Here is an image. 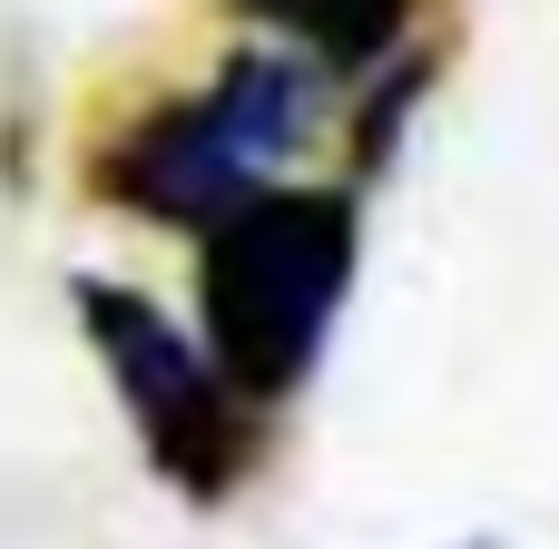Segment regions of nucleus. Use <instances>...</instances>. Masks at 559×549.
<instances>
[{
  "label": "nucleus",
  "instance_id": "nucleus-1",
  "mask_svg": "<svg viewBox=\"0 0 559 549\" xmlns=\"http://www.w3.org/2000/svg\"><path fill=\"white\" fill-rule=\"evenodd\" d=\"M334 118V88L275 49V39H236L216 49V69L197 88H167V98H138L128 118L98 128L88 147V196L128 226H157V236H216L236 206H255L265 187H285L305 167V147L324 138Z\"/></svg>",
  "mask_w": 559,
  "mask_h": 549
},
{
  "label": "nucleus",
  "instance_id": "nucleus-2",
  "mask_svg": "<svg viewBox=\"0 0 559 549\" xmlns=\"http://www.w3.org/2000/svg\"><path fill=\"white\" fill-rule=\"evenodd\" d=\"M364 275V196L344 177H285L255 206H236L216 236H197V344L216 383L246 413H285Z\"/></svg>",
  "mask_w": 559,
  "mask_h": 549
},
{
  "label": "nucleus",
  "instance_id": "nucleus-3",
  "mask_svg": "<svg viewBox=\"0 0 559 549\" xmlns=\"http://www.w3.org/2000/svg\"><path fill=\"white\" fill-rule=\"evenodd\" d=\"M69 314H79V334H88V354H98V373H108V393H118V413L138 432V462L187 511H226L265 462V413H246L216 383L206 344L147 285L69 275Z\"/></svg>",
  "mask_w": 559,
  "mask_h": 549
},
{
  "label": "nucleus",
  "instance_id": "nucleus-4",
  "mask_svg": "<svg viewBox=\"0 0 559 549\" xmlns=\"http://www.w3.org/2000/svg\"><path fill=\"white\" fill-rule=\"evenodd\" d=\"M226 20L246 39L295 49L324 88H364L413 39H432V0H226Z\"/></svg>",
  "mask_w": 559,
  "mask_h": 549
},
{
  "label": "nucleus",
  "instance_id": "nucleus-5",
  "mask_svg": "<svg viewBox=\"0 0 559 549\" xmlns=\"http://www.w3.org/2000/svg\"><path fill=\"white\" fill-rule=\"evenodd\" d=\"M432 88H442V39H413L393 69H373V79L354 88V108H344V187H354V196L403 157V138H413V118H423Z\"/></svg>",
  "mask_w": 559,
  "mask_h": 549
},
{
  "label": "nucleus",
  "instance_id": "nucleus-6",
  "mask_svg": "<svg viewBox=\"0 0 559 549\" xmlns=\"http://www.w3.org/2000/svg\"><path fill=\"white\" fill-rule=\"evenodd\" d=\"M442 549H511V540H501V530H481V540H442Z\"/></svg>",
  "mask_w": 559,
  "mask_h": 549
}]
</instances>
